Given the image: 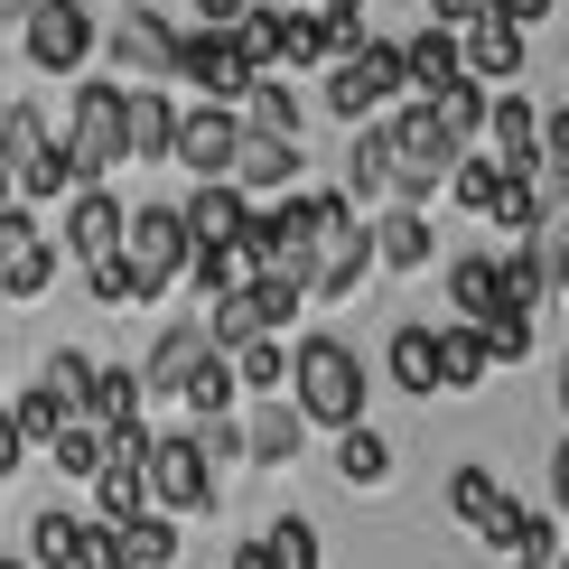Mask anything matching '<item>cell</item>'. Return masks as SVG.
Listing matches in <instances>:
<instances>
[{
    "label": "cell",
    "instance_id": "cell-14",
    "mask_svg": "<svg viewBox=\"0 0 569 569\" xmlns=\"http://www.w3.org/2000/svg\"><path fill=\"white\" fill-rule=\"evenodd\" d=\"M122 224H131V206L112 197V187H76V206H66V252H76V262H112V252H122Z\"/></svg>",
    "mask_w": 569,
    "mask_h": 569
},
{
    "label": "cell",
    "instance_id": "cell-29",
    "mask_svg": "<svg viewBox=\"0 0 569 569\" xmlns=\"http://www.w3.org/2000/svg\"><path fill=\"white\" fill-rule=\"evenodd\" d=\"M38 392L57 401L66 420H84V411H93V355H76V346H66V355H47V373H38Z\"/></svg>",
    "mask_w": 569,
    "mask_h": 569
},
{
    "label": "cell",
    "instance_id": "cell-35",
    "mask_svg": "<svg viewBox=\"0 0 569 569\" xmlns=\"http://www.w3.org/2000/svg\"><path fill=\"white\" fill-rule=\"evenodd\" d=\"M337 477H346V486H383V477H392V448H383V430H373V420L337 439Z\"/></svg>",
    "mask_w": 569,
    "mask_h": 569
},
{
    "label": "cell",
    "instance_id": "cell-28",
    "mask_svg": "<svg viewBox=\"0 0 569 569\" xmlns=\"http://www.w3.org/2000/svg\"><path fill=\"white\" fill-rule=\"evenodd\" d=\"M224 365H233V392H252V401H280V392H290V346H280V337L224 355Z\"/></svg>",
    "mask_w": 569,
    "mask_h": 569
},
{
    "label": "cell",
    "instance_id": "cell-50",
    "mask_svg": "<svg viewBox=\"0 0 569 569\" xmlns=\"http://www.w3.org/2000/svg\"><path fill=\"white\" fill-rule=\"evenodd\" d=\"M551 505H560V513H569V439H560V448H551Z\"/></svg>",
    "mask_w": 569,
    "mask_h": 569
},
{
    "label": "cell",
    "instance_id": "cell-51",
    "mask_svg": "<svg viewBox=\"0 0 569 569\" xmlns=\"http://www.w3.org/2000/svg\"><path fill=\"white\" fill-rule=\"evenodd\" d=\"M10 467H29V448L10 439V420H0V477H10Z\"/></svg>",
    "mask_w": 569,
    "mask_h": 569
},
{
    "label": "cell",
    "instance_id": "cell-3",
    "mask_svg": "<svg viewBox=\"0 0 569 569\" xmlns=\"http://www.w3.org/2000/svg\"><path fill=\"white\" fill-rule=\"evenodd\" d=\"M0 169H10V197L29 206V216H38L47 197H76V169H66V140L38 122V103H10V112H0Z\"/></svg>",
    "mask_w": 569,
    "mask_h": 569
},
{
    "label": "cell",
    "instance_id": "cell-25",
    "mask_svg": "<svg viewBox=\"0 0 569 569\" xmlns=\"http://www.w3.org/2000/svg\"><path fill=\"white\" fill-rule=\"evenodd\" d=\"M76 560H84V513L38 505L29 513V569H76Z\"/></svg>",
    "mask_w": 569,
    "mask_h": 569
},
{
    "label": "cell",
    "instance_id": "cell-19",
    "mask_svg": "<svg viewBox=\"0 0 569 569\" xmlns=\"http://www.w3.org/2000/svg\"><path fill=\"white\" fill-rule=\"evenodd\" d=\"M458 76H467V66H458V38H448V29H411V38H401V93H411V103L448 93Z\"/></svg>",
    "mask_w": 569,
    "mask_h": 569
},
{
    "label": "cell",
    "instance_id": "cell-12",
    "mask_svg": "<svg viewBox=\"0 0 569 569\" xmlns=\"http://www.w3.org/2000/svg\"><path fill=\"white\" fill-rule=\"evenodd\" d=\"M178 233H187V252H233V243L252 233V206L233 197V187H187Z\"/></svg>",
    "mask_w": 569,
    "mask_h": 569
},
{
    "label": "cell",
    "instance_id": "cell-27",
    "mask_svg": "<svg viewBox=\"0 0 569 569\" xmlns=\"http://www.w3.org/2000/svg\"><path fill=\"white\" fill-rule=\"evenodd\" d=\"M365 233H373V262L383 271H420L430 262V216H411V206H392V216L365 224Z\"/></svg>",
    "mask_w": 569,
    "mask_h": 569
},
{
    "label": "cell",
    "instance_id": "cell-31",
    "mask_svg": "<svg viewBox=\"0 0 569 569\" xmlns=\"http://www.w3.org/2000/svg\"><path fill=\"white\" fill-rule=\"evenodd\" d=\"M93 430H122V420H140V373L131 365H93Z\"/></svg>",
    "mask_w": 569,
    "mask_h": 569
},
{
    "label": "cell",
    "instance_id": "cell-33",
    "mask_svg": "<svg viewBox=\"0 0 569 569\" xmlns=\"http://www.w3.org/2000/svg\"><path fill=\"white\" fill-rule=\"evenodd\" d=\"M495 271H505V308H513V318H532V308L551 299V280H541V252H532V243H505V252H495Z\"/></svg>",
    "mask_w": 569,
    "mask_h": 569
},
{
    "label": "cell",
    "instance_id": "cell-17",
    "mask_svg": "<svg viewBox=\"0 0 569 569\" xmlns=\"http://www.w3.org/2000/svg\"><path fill=\"white\" fill-rule=\"evenodd\" d=\"M206 355H216V346H206V318H178L169 327V337H159L150 346V365H140V401H150V392H187V383H197V365H206Z\"/></svg>",
    "mask_w": 569,
    "mask_h": 569
},
{
    "label": "cell",
    "instance_id": "cell-55",
    "mask_svg": "<svg viewBox=\"0 0 569 569\" xmlns=\"http://www.w3.org/2000/svg\"><path fill=\"white\" fill-rule=\"evenodd\" d=\"M299 10H318V0H299Z\"/></svg>",
    "mask_w": 569,
    "mask_h": 569
},
{
    "label": "cell",
    "instance_id": "cell-30",
    "mask_svg": "<svg viewBox=\"0 0 569 569\" xmlns=\"http://www.w3.org/2000/svg\"><path fill=\"white\" fill-rule=\"evenodd\" d=\"M486 346H477V327H439V392H477L486 383Z\"/></svg>",
    "mask_w": 569,
    "mask_h": 569
},
{
    "label": "cell",
    "instance_id": "cell-46",
    "mask_svg": "<svg viewBox=\"0 0 569 569\" xmlns=\"http://www.w3.org/2000/svg\"><path fill=\"white\" fill-rule=\"evenodd\" d=\"M477 19H486V0H430V29H448V38L477 29Z\"/></svg>",
    "mask_w": 569,
    "mask_h": 569
},
{
    "label": "cell",
    "instance_id": "cell-39",
    "mask_svg": "<svg viewBox=\"0 0 569 569\" xmlns=\"http://www.w3.org/2000/svg\"><path fill=\"white\" fill-rule=\"evenodd\" d=\"M122 560H131V569H169V560H178V523H169V513L122 523Z\"/></svg>",
    "mask_w": 569,
    "mask_h": 569
},
{
    "label": "cell",
    "instance_id": "cell-21",
    "mask_svg": "<svg viewBox=\"0 0 569 569\" xmlns=\"http://www.w3.org/2000/svg\"><path fill=\"white\" fill-rule=\"evenodd\" d=\"M233 430H243V458H262V467H290V458H299V439H308V420L290 411V401H252V411L233 420Z\"/></svg>",
    "mask_w": 569,
    "mask_h": 569
},
{
    "label": "cell",
    "instance_id": "cell-23",
    "mask_svg": "<svg viewBox=\"0 0 569 569\" xmlns=\"http://www.w3.org/2000/svg\"><path fill=\"white\" fill-rule=\"evenodd\" d=\"M448 299H458L467 327L505 318V271H495V252H467V262H448Z\"/></svg>",
    "mask_w": 569,
    "mask_h": 569
},
{
    "label": "cell",
    "instance_id": "cell-38",
    "mask_svg": "<svg viewBox=\"0 0 569 569\" xmlns=\"http://www.w3.org/2000/svg\"><path fill=\"white\" fill-rule=\"evenodd\" d=\"M505 551H513V569H560V523L551 513H513V532H505Z\"/></svg>",
    "mask_w": 569,
    "mask_h": 569
},
{
    "label": "cell",
    "instance_id": "cell-11",
    "mask_svg": "<svg viewBox=\"0 0 569 569\" xmlns=\"http://www.w3.org/2000/svg\"><path fill=\"white\" fill-rule=\"evenodd\" d=\"M169 84H197L206 93V103H243V93H252V66H243V47H233L224 29H178V76Z\"/></svg>",
    "mask_w": 569,
    "mask_h": 569
},
{
    "label": "cell",
    "instance_id": "cell-24",
    "mask_svg": "<svg viewBox=\"0 0 569 569\" xmlns=\"http://www.w3.org/2000/svg\"><path fill=\"white\" fill-rule=\"evenodd\" d=\"M392 383L411 392V401H430V392H439V327H420V318H401V327H392Z\"/></svg>",
    "mask_w": 569,
    "mask_h": 569
},
{
    "label": "cell",
    "instance_id": "cell-36",
    "mask_svg": "<svg viewBox=\"0 0 569 569\" xmlns=\"http://www.w3.org/2000/svg\"><path fill=\"white\" fill-rule=\"evenodd\" d=\"M0 420H10V439H19V448H47V439H57V430H66V411H57V401H47L38 383H29V392H10V401H0Z\"/></svg>",
    "mask_w": 569,
    "mask_h": 569
},
{
    "label": "cell",
    "instance_id": "cell-37",
    "mask_svg": "<svg viewBox=\"0 0 569 569\" xmlns=\"http://www.w3.org/2000/svg\"><path fill=\"white\" fill-rule=\"evenodd\" d=\"M178 401L197 411V430H206V420H233V401H243V392H233V365H224V355H206V365H197V383H187Z\"/></svg>",
    "mask_w": 569,
    "mask_h": 569
},
{
    "label": "cell",
    "instance_id": "cell-40",
    "mask_svg": "<svg viewBox=\"0 0 569 569\" xmlns=\"http://www.w3.org/2000/svg\"><path fill=\"white\" fill-rule=\"evenodd\" d=\"M0 290H10V299H47V290H57V243L38 233L19 262H0Z\"/></svg>",
    "mask_w": 569,
    "mask_h": 569
},
{
    "label": "cell",
    "instance_id": "cell-5",
    "mask_svg": "<svg viewBox=\"0 0 569 569\" xmlns=\"http://www.w3.org/2000/svg\"><path fill=\"white\" fill-rule=\"evenodd\" d=\"M122 271L140 299H169L187 280V233H178V206H131L122 224Z\"/></svg>",
    "mask_w": 569,
    "mask_h": 569
},
{
    "label": "cell",
    "instance_id": "cell-44",
    "mask_svg": "<svg viewBox=\"0 0 569 569\" xmlns=\"http://www.w3.org/2000/svg\"><path fill=\"white\" fill-rule=\"evenodd\" d=\"M271 560L280 569H318V523H308V513H280L271 523Z\"/></svg>",
    "mask_w": 569,
    "mask_h": 569
},
{
    "label": "cell",
    "instance_id": "cell-7",
    "mask_svg": "<svg viewBox=\"0 0 569 569\" xmlns=\"http://www.w3.org/2000/svg\"><path fill=\"white\" fill-rule=\"evenodd\" d=\"M383 103H411V93H401V47L365 38L346 66H327V112H337V122H373Z\"/></svg>",
    "mask_w": 569,
    "mask_h": 569
},
{
    "label": "cell",
    "instance_id": "cell-15",
    "mask_svg": "<svg viewBox=\"0 0 569 569\" xmlns=\"http://www.w3.org/2000/svg\"><path fill=\"white\" fill-rule=\"evenodd\" d=\"M112 57H122L140 84H169L178 76V29L159 10H122V19H112Z\"/></svg>",
    "mask_w": 569,
    "mask_h": 569
},
{
    "label": "cell",
    "instance_id": "cell-43",
    "mask_svg": "<svg viewBox=\"0 0 569 569\" xmlns=\"http://www.w3.org/2000/svg\"><path fill=\"white\" fill-rule=\"evenodd\" d=\"M477 346H486V365H523V355H532V318H513V308H505V318L477 327Z\"/></svg>",
    "mask_w": 569,
    "mask_h": 569
},
{
    "label": "cell",
    "instance_id": "cell-13",
    "mask_svg": "<svg viewBox=\"0 0 569 569\" xmlns=\"http://www.w3.org/2000/svg\"><path fill=\"white\" fill-rule=\"evenodd\" d=\"M448 513H458L467 532L477 541H495V551H505V532H513V495H505V477H495V467H458V477H448Z\"/></svg>",
    "mask_w": 569,
    "mask_h": 569
},
{
    "label": "cell",
    "instance_id": "cell-8",
    "mask_svg": "<svg viewBox=\"0 0 569 569\" xmlns=\"http://www.w3.org/2000/svg\"><path fill=\"white\" fill-rule=\"evenodd\" d=\"M365 271H373V233L355 224V206H346V197H327V216H318V252H308V280H299V290H308V299H346Z\"/></svg>",
    "mask_w": 569,
    "mask_h": 569
},
{
    "label": "cell",
    "instance_id": "cell-54",
    "mask_svg": "<svg viewBox=\"0 0 569 569\" xmlns=\"http://www.w3.org/2000/svg\"><path fill=\"white\" fill-rule=\"evenodd\" d=\"M0 569H29V560H0Z\"/></svg>",
    "mask_w": 569,
    "mask_h": 569
},
{
    "label": "cell",
    "instance_id": "cell-47",
    "mask_svg": "<svg viewBox=\"0 0 569 569\" xmlns=\"http://www.w3.org/2000/svg\"><path fill=\"white\" fill-rule=\"evenodd\" d=\"M495 19H505V29H523V19H551V0H486Z\"/></svg>",
    "mask_w": 569,
    "mask_h": 569
},
{
    "label": "cell",
    "instance_id": "cell-53",
    "mask_svg": "<svg viewBox=\"0 0 569 569\" xmlns=\"http://www.w3.org/2000/svg\"><path fill=\"white\" fill-rule=\"evenodd\" d=\"M38 10V0H0V19H10V29H19V19H29Z\"/></svg>",
    "mask_w": 569,
    "mask_h": 569
},
{
    "label": "cell",
    "instance_id": "cell-32",
    "mask_svg": "<svg viewBox=\"0 0 569 569\" xmlns=\"http://www.w3.org/2000/svg\"><path fill=\"white\" fill-rule=\"evenodd\" d=\"M486 103H495V93L458 76V84H448V93H430V122H439V131H448V140H458V150H467V140L486 131Z\"/></svg>",
    "mask_w": 569,
    "mask_h": 569
},
{
    "label": "cell",
    "instance_id": "cell-42",
    "mask_svg": "<svg viewBox=\"0 0 569 569\" xmlns=\"http://www.w3.org/2000/svg\"><path fill=\"white\" fill-rule=\"evenodd\" d=\"M448 197H458V206H477V216H486V206L505 197V169H495V159H458V169H448Z\"/></svg>",
    "mask_w": 569,
    "mask_h": 569
},
{
    "label": "cell",
    "instance_id": "cell-4",
    "mask_svg": "<svg viewBox=\"0 0 569 569\" xmlns=\"http://www.w3.org/2000/svg\"><path fill=\"white\" fill-rule=\"evenodd\" d=\"M66 169H76V187H103L112 169L131 159L122 140V84H76V103H66Z\"/></svg>",
    "mask_w": 569,
    "mask_h": 569
},
{
    "label": "cell",
    "instance_id": "cell-18",
    "mask_svg": "<svg viewBox=\"0 0 569 569\" xmlns=\"http://www.w3.org/2000/svg\"><path fill=\"white\" fill-rule=\"evenodd\" d=\"M224 187H233L243 206H252V197H299V150H290V140H252V131H243Z\"/></svg>",
    "mask_w": 569,
    "mask_h": 569
},
{
    "label": "cell",
    "instance_id": "cell-26",
    "mask_svg": "<svg viewBox=\"0 0 569 569\" xmlns=\"http://www.w3.org/2000/svg\"><path fill=\"white\" fill-rule=\"evenodd\" d=\"M346 206H373V197H392V150H383V122H365L355 131V150H346V187H337Z\"/></svg>",
    "mask_w": 569,
    "mask_h": 569
},
{
    "label": "cell",
    "instance_id": "cell-48",
    "mask_svg": "<svg viewBox=\"0 0 569 569\" xmlns=\"http://www.w3.org/2000/svg\"><path fill=\"white\" fill-rule=\"evenodd\" d=\"M243 10H252V0H197V29H233Z\"/></svg>",
    "mask_w": 569,
    "mask_h": 569
},
{
    "label": "cell",
    "instance_id": "cell-10",
    "mask_svg": "<svg viewBox=\"0 0 569 569\" xmlns=\"http://www.w3.org/2000/svg\"><path fill=\"white\" fill-rule=\"evenodd\" d=\"M233 150H243V122H233L224 103H187V112H178L169 169H187L197 187H224V178H233Z\"/></svg>",
    "mask_w": 569,
    "mask_h": 569
},
{
    "label": "cell",
    "instance_id": "cell-20",
    "mask_svg": "<svg viewBox=\"0 0 569 569\" xmlns=\"http://www.w3.org/2000/svg\"><path fill=\"white\" fill-rule=\"evenodd\" d=\"M122 140H131V159H169V140H178V93L122 84Z\"/></svg>",
    "mask_w": 569,
    "mask_h": 569
},
{
    "label": "cell",
    "instance_id": "cell-9",
    "mask_svg": "<svg viewBox=\"0 0 569 569\" xmlns=\"http://www.w3.org/2000/svg\"><path fill=\"white\" fill-rule=\"evenodd\" d=\"M140 495H150V505L169 513V523H178V513H206V505H216V467L197 458V439H187V430H169V439H150Z\"/></svg>",
    "mask_w": 569,
    "mask_h": 569
},
{
    "label": "cell",
    "instance_id": "cell-45",
    "mask_svg": "<svg viewBox=\"0 0 569 569\" xmlns=\"http://www.w3.org/2000/svg\"><path fill=\"white\" fill-rule=\"evenodd\" d=\"M84 290L103 299V308H140V290H131V271H122V252H112V262H84Z\"/></svg>",
    "mask_w": 569,
    "mask_h": 569
},
{
    "label": "cell",
    "instance_id": "cell-34",
    "mask_svg": "<svg viewBox=\"0 0 569 569\" xmlns=\"http://www.w3.org/2000/svg\"><path fill=\"white\" fill-rule=\"evenodd\" d=\"M47 458H57V477L93 486V477H103V430H93V420H66V430L47 439Z\"/></svg>",
    "mask_w": 569,
    "mask_h": 569
},
{
    "label": "cell",
    "instance_id": "cell-22",
    "mask_svg": "<svg viewBox=\"0 0 569 569\" xmlns=\"http://www.w3.org/2000/svg\"><path fill=\"white\" fill-rule=\"evenodd\" d=\"M233 122H243L252 140H290V150H299V93L280 76H252V93L233 103Z\"/></svg>",
    "mask_w": 569,
    "mask_h": 569
},
{
    "label": "cell",
    "instance_id": "cell-2",
    "mask_svg": "<svg viewBox=\"0 0 569 569\" xmlns=\"http://www.w3.org/2000/svg\"><path fill=\"white\" fill-rule=\"evenodd\" d=\"M383 150H392V206H430L439 187H448V169H458V140H448L439 122H430V103H392V122H383Z\"/></svg>",
    "mask_w": 569,
    "mask_h": 569
},
{
    "label": "cell",
    "instance_id": "cell-41",
    "mask_svg": "<svg viewBox=\"0 0 569 569\" xmlns=\"http://www.w3.org/2000/svg\"><path fill=\"white\" fill-rule=\"evenodd\" d=\"M280 66H337V57H327L318 10H280Z\"/></svg>",
    "mask_w": 569,
    "mask_h": 569
},
{
    "label": "cell",
    "instance_id": "cell-16",
    "mask_svg": "<svg viewBox=\"0 0 569 569\" xmlns=\"http://www.w3.org/2000/svg\"><path fill=\"white\" fill-rule=\"evenodd\" d=\"M458 66H467V84H513V76H523V29H505V19H477V29H458Z\"/></svg>",
    "mask_w": 569,
    "mask_h": 569
},
{
    "label": "cell",
    "instance_id": "cell-6",
    "mask_svg": "<svg viewBox=\"0 0 569 569\" xmlns=\"http://www.w3.org/2000/svg\"><path fill=\"white\" fill-rule=\"evenodd\" d=\"M93 38H103V19H93L84 0H38V10L19 19V57H29L38 76H84Z\"/></svg>",
    "mask_w": 569,
    "mask_h": 569
},
{
    "label": "cell",
    "instance_id": "cell-49",
    "mask_svg": "<svg viewBox=\"0 0 569 569\" xmlns=\"http://www.w3.org/2000/svg\"><path fill=\"white\" fill-rule=\"evenodd\" d=\"M224 569H280V560H271V532H262V541H233Z\"/></svg>",
    "mask_w": 569,
    "mask_h": 569
},
{
    "label": "cell",
    "instance_id": "cell-52",
    "mask_svg": "<svg viewBox=\"0 0 569 569\" xmlns=\"http://www.w3.org/2000/svg\"><path fill=\"white\" fill-rule=\"evenodd\" d=\"M551 401H560V411H569V355H560V365H551Z\"/></svg>",
    "mask_w": 569,
    "mask_h": 569
},
{
    "label": "cell",
    "instance_id": "cell-1",
    "mask_svg": "<svg viewBox=\"0 0 569 569\" xmlns=\"http://www.w3.org/2000/svg\"><path fill=\"white\" fill-rule=\"evenodd\" d=\"M290 411L308 430H365V355L346 337H299L290 346Z\"/></svg>",
    "mask_w": 569,
    "mask_h": 569
}]
</instances>
